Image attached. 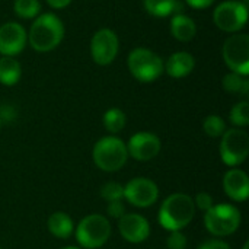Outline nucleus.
Wrapping results in <instances>:
<instances>
[{"mask_svg":"<svg viewBox=\"0 0 249 249\" xmlns=\"http://www.w3.org/2000/svg\"><path fill=\"white\" fill-rule=\"evenodd\" d=\"M196 214L194 200L184 193L171 194L163 200L159 209V223L166 231H182L187 228Z\"/></svg>","mask_w":249,"mask_h":249,"instance_id":"f257e3e1","label":"nucleus"},{"mask_svg":"<svg viewBox=\"0 0 249 249\" xmlns=\"http://www.w3.org/2000/svg\"><path fill=\"white\" fill-rule=\"evenodd\" d=\"M64 36L61 20L53 13L39 15L29 29V44L35 51L47 53L54 50Z\"/></svg>","mask_w":249,"mask_h":249,"instance_id":"f03ea898","label":"nucleus"},{"mask_svg":"<svg viewBox=\"0 0 249 249\" xmlns=\"http://www.w3.org/2000/svg\"><path fill=\"white\" fill-rule=\"evenodd\" d=\"M93 163L104 172L120 171L128 159V152L125 143L114 136L102 137L95 143L92 150Z\"/></svg>","mask_w":249,"mask_h":249,"instance_id":"7ed1b4c3","label":"nucleus"},{"mask_svg":"<svg viewBox=\"0 0 249 249\" xmlns=\"http://www.w3.org/2000/svg\"><path fill=\"white\" fill-rule=\"evenodd\" d=\"M111 223L102 214H89L83 217L76 228V239L85 249L104 247L111 238Z\"/></svg>","mask_w":249,"mask_h":249,"instance_id":"20e7f679","label":"nucleus"},{"mask_svg":"<svg viewBox=\"0 0 249 249\" xmlns=\"http://www.w3.org/2000/svg\"><path fill=\"white\" fill-rule=\"evenodd\" d=\"M241 212L232 204H214L204 214V226L213 236L223 238L235 233L241 226Z\"/></svg>","mask_w":249,"mask_h":249,"instance_id":"39448f33","label":"nucleus"},{"mask_svg":"<svg viewBox=\"0 0 249 249\" xmlns=\"http://www.w3.org/2000/svg\"><path fill=\"white\" fill-rule=\"evenodd\" d=\"M128 69L130 73L140 82L149 83L156 80L163 71L162 58L150 50L136 48L128 55Z\"/></svg>","mask_w":249,"mask_h":249,"instance_id":"423d86ee","label":"nucleus"},{"mask_svg":"<svg viewBox=\"0 0 249 249\" xmlns=\"http://www.w3.org/2000/svg\"><path fill=\"white\" fill-rule=\"evenodd\" d=\"M249 155V134L242 128L226 130L220 142V158L228 166H238Z\"/></svg>","mask_w":249,"mask_h":249,"instance_id":"0eeeda50","label":"nucleus"},{"mask_svg":"<svg viewBox=\"0 0 249 249\" xmlns=\"http://www.w3.org/2000/svg\"><path fill=\"white\" fill-rule=\"evenodd\" d=\"M223 60L228 67L238 74L249 73V35L235 34L225 41Z\"/></svg>","mask_w":249,"mask_h":249,"instance_id":"6e6552de","label":"nucleus"},{"mask_svg":"<svg viewBox=\"0 0 249 249\" xmlns=\"http://www.w3.org/2000/svg\"><path fill=\"white\" fill-rule=\"evenodd\" d=\"M248 19V6L242 1H223L213 13V20L216 26L225 32H238L242 29Z\"/></svg>","mask_w":249,"mask_h":249,"instance_id":"1a4fd4ad","label":"nucleus"},{"mask_svg":"<svg viewBox=\"0 0 249 249\" xmlns=\"http://www.w3.org/2000/svg\"><path fill=\"white\" fill-rule=\"evenodd\" d=\"M159 197L158 185L149 178H134L124 187V198L134 207L146 209L156 203Z\"/></svg>","mask_w":249,"mask_h":249,"instance_id":"9d476101","label":"nucleus"},{"mask_svg":"<svg viewBox=\"0 0 249 249\" xmlns=\"http://www.w3.org/2000/svg\"><path fill=\"white\" fill-rule=\"evenodd\" d=\"M92 58L99 66H107L114 61L118 53V36L111 29L98 31L90 41Z\"/></svg>","mask_w":249,"mask_h":249,"instance_id":"9b49d317","label":"nucleus"},{"mask_svg":"<svg viewBox=\"0 0 249 249\" xmlns=\"http://www.w3.org/2000/svg\"><path fill=\"white\" fill-rule=\"evenodd\" d=\"M127 146L128 156H131L136 160L147 162L156 158L160 152V140L156 134L149 131H140L130 137Z\"/></svg>","mask_w":249,"mask_h":249,"instance_id":"f8f14e48","label":"nucleus"},{"mask_svg":"<svg viewBox=\"0 0 249 249\" xmlns=\"http://www.w3.org/2000/svg\"><path fill=\"white\" fill-rule=\"evenodd\" d=\"M118 231L130 244H142L150 235V225L146 217L137 213H125L118 219Z\"/></svg>","mask_w":249,"mask_h":249,"instance_id":"ddd939ff","label":"nucleus"},{"mask_svg":"<svg viewBox=\"0 0 249 249\" xmlns=\"http://www.w3.org/2000/svg\"><path fill=\"white\" fill-rule=\"evenodd\" d=\"M26 44V31L16 22H7L0 26V54L13 57L19 54Z\"/></svg>","mask_w":249,"mask_h":249,"instance_id":"4468645a","label":"nucleus"},{"mask_svg":"<svg viewBox=\"0 0 249 249\" xmlns=\"http://www.w3.org/2000/svg\"><path fill=\"white\" fill-rule=\"evenodd\" d=\"M223 191L233 201H247L249 197V178L247 172L238 168L228 171L223 177Z\"/></svg>","mask_w":249,"mask_h":249,"instance_id":"2eb2a0df","label":"nucleus"},{"mask_svg":"<svg viewBox=\"0 0 249 249\" xmlns=\"http://www.w3.org/2000/svg\"><path fill=\"white\" fill-rule=\"evenodd\" d=\"M194 66H196V61H194V57L190 53L178 51V53H174L168 58L163 69L166 70V73L171 77L181 79V77L188 76L194 70Z\"/></svg>","mask_w":249,"mask_h":249,"instance_id":"dca6fc26","label":"nucleus"},{"mask_svg":"<svg viewBox=\"0 0 249 249\" xmlns=\"http://www.w3.org/2000/svg\"><path fill=\"white\" fill-rule=\"evenodd\" d=\"M48 231L53 236L58 239H69L74 232V225L71 217L64 212H55L48 217Z\"/></svg>","mask_w":249,"mask_h":249,"instance_id":"f3484780","label":"nucleus"},{"mask_svg":"<svg viewBox=\"0 0 249 249\" xmlns=\"http://www.w3.org/2000/svg\"><path fill=\"white\" fill-rule=\"evenodd\" d=\"M171 32L178 41L187 42V41H191L196 36L197 28H196V23H194V20L191 18H188L187 15L178 13V15H175L172 18Z\"/></svg>","mask_w":249,"mask_h":249,"instance_id":"a211bd4d","label":"nucleus"},{"mask_svg":"<svg viewBox=\"0 0 249 249\" xmlns=\"http://www.w3.org/2000/svg\"><path fill=\"white\" fill-rule=\"evenodd\" d=\"M20 79V64L13 57L3 55L0 58V83L6 86L16 85Z\"/></svg>","mask_w":249,"mask_h":249,"instance_id":"6ab92c4d","label":"nucleus"},{"mask_svg":"<svg viewBox=\"0 0 249 249\" xmlns=\"http://www.w3.org/2000/svg\"><path fill=\"white\" fill-rule=\"evenodd\" d=\"M144 7L150 15L163 18L171 13L178 15V12H181L179 9H182V4L177 0H144Z\"/></svg>","mask_w":249,"mask_h":249,"instance_id":"aec40b11","label":"nucleus"},{"mask_svg":"<svg viewBox=\"0 0 249 249\" xmlns=\"http://www.w3.org/2000/svg\"><path fill=\"white\" fill-rule=\"evenodd\" d=\"M223 89L229 93H239V95H247L249 92V80L238 73H229L223 77L222 80Z\"/></svg>","mask_w":249,"mask_h":249,"instance_id":"412c9836","label":"nucleus"},{"mask_svg":"<svg viewBox=\"0 0 249 249\" xmlns=\"http://www.w3.org/2000/svg\"><path fill=\"white\" fill-rule=\"evenodd\" d=\"M104 127L107 131L117 134L125 127V114L118 108H111L104 114Z\"/></svg>","mask_w":249,"mask_h":249,"instance_id":"4be33fe9","label":"nucleus"},{"mask_svg":"<svg viewBox=\"0 0 249 249\" xmlns=\"http://www.w3.org/2000/svg\"><path fill=\"white\" fill-rule=\"evenodd\" d=\"M15 13L23 19H31L35 18L39 10H41V4L38 0H15Z\"/></svg>","mask_w":249,"mask_h":249,"instance_id":"5701e85b","label":"nucleus"},{"mask_svg":"<svg viewBox=\"0 0 249 249\" xmlns=\"http://www.w3.org/2000/svg\"><path fill=\"white\" fill-rule=\"evenodd\" d=\"M203 128L209 137L217 139V137H222L223 133L226 131V124H225V120L222 117L209 115L203 123Z\"/></svg>","mask_w":249,"mask_h":249,"instance_id":"b1692460","label":"nucleus"},{"mask_svg":"<svg viewBox=\"0 0 249 249\" xmlns=\"http://www.w3.org/2000/svg\"><path fill=\"white\" fill-rule=\"evenodd\" d=\"M231 123L233 125L239 127H247L249 124V104L247 101H242L239 104H236L232 111H231Z\"/></svg>","mask_w":249,"mask_h":249,"instance_id":"393cba45","label":"nucleus"},{"mask_svg":"<svg viewBox=\"0 0 249 249\" xmlns=\"http://www.w3.org/2000/svg\"><path fill=\"white\" fill-rule=\"evenodd\" d=\"M101 197L109 203L124 198V187L118 182H107L101 188Z\"/></svg>","mask_w":249,"mask_h":249,"instance_id":"a878e982","label":"nucleus"},{"mask_svg":"<svg viewBox=\"0 0 249 249\" xmlns=\"http://www.w3.org/2000/svg\"><path fill=\"white\" fill-rule=\"evenodd\" d=\"M187 236L181 231H174L166 239V247L169 249H185L187 248Z\"/></svg>","mask_w":249,"mask_h":249,"instance_id":"bb28decb","label":"nucleus"},{"mask_svg":"<svg viewBox=\"0 0 249 249\" xmlns=\"http://www.w3.org/2000/svg\"><path fill=\"white\" fill-rule=\"evenodd\" d=\"M194 200V206H196V209H198V210H201V212H209L213 206H214V201H213V197L209 194V193H200V194H197L196 196V198H193Z\"/></svg>","mask_w":249,"mask_h":249,"instance_id":"cd10ccee","label":"nucleus"},{"mask_svg":"<svg viewBox=\"0 0 249 249\" xmlns=\"http://www.w3.org/2000/svg\"><path fill=\"white\" fill-rule=\"evenodd\" d=\"M107 213L109 217H114V219H120L125 214V206L121 200H117V201H109L108 206H107Z\"/></svg>","mask_w":249,"mask_h":249,"instance_id":"c85d7f7f","label":"nucleus"},{"mask_svg":"<svg viewBox=\"0 0 249 249\" xmlns=\"http://www.w3.org/2000/svg\"><path fill=\"white\" fill-rule=\"evenodd\" d=\"M198 249H231L229 244H226L225 241H220V239H210V241H206L204 244H201Z\"/></svg>","mask_w":249,"mask_h":249,"instance_id":"c756f323","label":"nucleus"},{"mask_svg":"<svg viewBox=\"0 0 249 249\" xmlns=\"http://www.w3.org/2000/svg\"><path fill=\"white\" fill-rule=\"evenodd\" d=\"M214 0H187V3L196 9H204V7H209Z\"/></svg>","mask_w":249,"mask_h":249,"instance_id":"7c9ffc66","label":"nucleus"},{"mask_svg":"<svg viewBox=\"0 0 249 249\" xmlns=\"http://www.w3.org/2000/svg\"><path fill=\"white\" fill-rule=\"evenodd\" d=\"M70 1H71V0H47V3H48L50 6L55 7V9H63V7H66Z\"/></svg>","mask_w":249,"mask_h":249,"instance_id":"2f4dec72","label":"nucleus"},{"mask_svg":"<svg viewBox=\"0 0 249 249\" xmlns=\"http://www.w3.org/2000/svg\"><path fill=\"white\" fill-rule=\"evenodd\" d=\"M242 249H249V242L247 241L245 244H244V247H242Z\"/></svg>","mask_w":249,"mask_h":249,"instance_id":"473e14b6","label":"nucleus"},{"mask_svg":"<svg viewBox=\"0 0 249 249\" xmlns=\"http://www.w3.org/2000/svg\"><path fill=\"white\" fill-rule=\"evenodd\" d=\"M63 249H79V248H74V247H66V248Z\"/></svg>","mask_w":249,"mask_h":249,"instance_id":"72a5a7b5","label":"nucleus"},{"mask_svg":"<svg viewBox=\"0 0 249 249\" xmlns=\"http://www.w3.org/2000/svg\"><path fill=\"white\" fill-rule=\"evenodd\" d=\"M0 127H1V120H0Z\"/></svg>","mask_w":249,"mask_h":249,"instance_id":"f704fd0d","label":"nucleus"}]
</instances>
